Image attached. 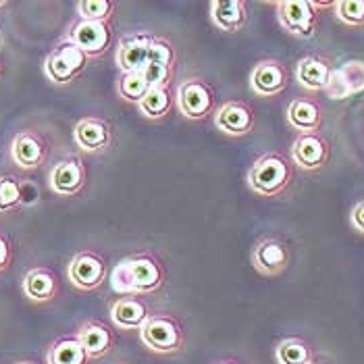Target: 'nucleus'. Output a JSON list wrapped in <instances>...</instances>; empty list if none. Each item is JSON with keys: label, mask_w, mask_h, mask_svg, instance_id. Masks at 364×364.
I'll return each instance as SVG.
<instances>
[{"label": "nucleus", "mask_w": 364, "mask_h": 364, "mask_svg": "<svg viewBox=\"0 0 364 364\" xmlns=\"http://www.w3.org/2000/svg\"><path fill=\"white\" fill-rule=\"evenodd\" d=\"M331 100H343L364 92V60H346L333 69L329 85L325 87Z\"/></svg>", "instance_id": "nucleus-5"}, {"label": "nucleus", "mask_w": 364, "mask_h": 364, "mask_svg": "<svg viewBox=\"0 0 364 364\" xmlns=\"http://www.w3.org/2000/svg\"><path fill=\"white\" fill-rule=\"evenodd\" d=\"M105 277H107V264L98 254H77L69 264V279L73 281L75 287L85 289V291L100 287Z\"/></svg>", "instance_id": "nucleus-10"}, {"label": "nucleus", "mask_w": 364, "mask_h": 364, "mask_svg": "<svg viewBox=\"0 0 364 364\" xmlns=\"http://www.w3.org/2000/svg\"><path fill=\"white\" fill-rule=\"evenodd\" d=\"M277 363L279 364H310L312 363V350L306 341L298 337L283 339L277 346Z\"/></svg>", "instance_id": "nucleus-25"}, {"label": "nucleus", "mask_w": 364, "mask_h": 364, "mask_svg": "<svg viewBox=\"0 0 364 364\" xmlns=\"http://www.w3.org/2000/svg\"><path fill=\"white\" fill-rule=\"evenodd\" d=\"M277 6V21L287 33L309 40L316 31V9L318 2L310 0H281Z\"/></svg>", "instance_id": "nucleus-3"}, {"label": "nucleus", "mask_w": 364, "mask_h": 364, "mask_svg": "<svg viewBox=\"0 0 364 364\" xmlns=\"http://www.w3.org/2000/svg\"><path fill=\"white\" fill-rule=\"evenodd\" d=\"M310 364H316V363H310Z\"/></svg>", "instance_id": "nucleus-38"}, {"label": "nucleus", "mask_w": 364, "mask_h": 364, "mask_svg": "<svg viewBox=\"0 0 364 364\" xmlns=\"http://www.w3.org/2000/svg\"><path fill=\"white\" fill-rule=\"evenodd\" d=\"M21 186V202L23 204H33L38 198H40V192H38V188L33 186V183H19Z\"/></svg>", "instance_id": "nucleus-34"}, {"label": "nucleus", "mask_w": 364, "mask_h": 364, "mask_svg": "<svg viewBox=\"0 0 364 364\" xmlns=\"http://www.w3.org/2000/svg\"><path fill=\"white\" fill-rule=\"evenodd\" d=\"M250 85L254 94L262 98H273L287 85V71L279 60H262L252 69Z\"/></svg>", "instance_id": "nucleus-11"}, {"label": "nucleus", "mask_w": 364, "mask_h": 364, "mask_svg": "<svg viewBox=\"0 0 364 364\" xmlns=\"http://www.w3.org/2000/svg\"><path fill=\"white\" fill-rule=\"evenodd\" d=\"M117 87H119L121 98L140 105V100L146 96V92L150 90V84L146 82L141 71H129V73H121Z\"/></svg>", "instance_id": "nucleus-26"}, {"label": "nucleus", "mask_w": 364, "mask_h": 364, "mask_svg": "<svg viewBox=\"0 0 364 364\" xmlns=\"http://www.w3.org/2000/svg\"><path fill=\"white\" fill-rule=\"evenodd\" d=\"M77 339L82 341L87 358H98L107 354L112 343L111 331L100 323H85L77 333Z\"/></svg>", "instance_id": "nucleus-20"}, {"label": "nucleus", "mask_w": 364, "mask_h": 364, "mask_svg": "<svg viewBox=\"0 0 364 364\" xmlns=\"http://www.w3.org/2000/svg\"><path fill=\"white\" fill-rule=\"evenodd\" d=\"M252 262L254 269L264 275V277H275L283 273L287 269V262H289V252H287V246L275 240V237H267L262 242L256 244L252 252Z\"/></svg>", "instance_id": "nucleus-9"}, {"label": "nucleus", "mask_w": 364, "mask_h": 364, "mask_svg": "<svg viewBox=\"0 0 364 364\" xmlns=\"http://www.w3.org/2000/svg\"><path fill=\"white\" fill-rule=\"evenodd\" d=\"M146 82L152 85H168V75H171V69L168 67H161V65H154V63H148L144 69H141Z\"/></svg>", "instance_id": "nucleus-32"}, {"label": "nucleus", "mask_w": 364, "mask_h": 364, "mask_svg": "<svg viewBox=\"0 0 364 364\" xmlns=\"http://www.w3.org/2000/svg\"><path fill=\"white\" fill-rule=\"evenodd\" d=\"M13 159L19 167H38L44 161V146L31 134H19L13 141Z\"/></svg>", "instance_id": "nucleus-21"}, {"label": "nucleus", "mask_w": 364, "mask_h": 364, "mask_svg": "<svg viewBox=\"0 0 364 364\" xmlns=\"http://www.w3.org/2000/svg\"><path fill=\"white\" fill-rule=\"evenodd\" d=\"M163 283V271L150 256H132L121 260L111 273V287L121 296H138L159 289Z\"/></svg>", "instance_id": "nucleus-1"}, {"label": "nucleus", "mask_w": 364, "mask_h": 364, "mask_svg": "<svg viewBox=\"0 0 364 364\" xmlns=\"http://www.w3.org/2000/svg\"><path fill=\"white\" fill-rule=\"evenodd\" d=\"M215 125L229 136H246L254 127L252 109L244 102H227L215 114Z\"/></svg>", "instance_id": "nucleus-13"}, {"label": "nucleus", "mask_w": 364, "mask_h": 364, "mask_svg": "<svg viewBox=\"0 0 364 364\" xmlns=\"http://www.w3.org/2000/svg\"><path fill=\"white\" fill-rule=\"evenodd\" d=\"M87 354L77 337H65L56 341L48 352V364H85Z\"/></svg>", "instance_id": "nucleus-24"}, {"label": "nucleus", "mask_w": 364, "mask_h": 364, "mask_svg": "<svg viewBox=\"0 0 364 364\" xmlns=\"http://www.w3.org/2000/svg\"><path fill=\"white\" fill-rule=\"evenodd\" d=\"M331 65L318 56H304L296 67V80L304 90L310 92H325L331 80Z\"/></svg>", "instance_id": "nucleus-14"}, {"label": "nucleus", "mask_w": 364, "mask_h": 364, "mask_svg": "<svg viewBox=\"0 0 364 364\" xmlns=\"http://www.w3.org/2000/svg\"><path fill=\"white\" fill-rule=\"evenodd\" d=\"M150 44L152 36L148 33H132L121 40L119 50H117V63L123 73L129 71H141L148 65V55H150Z\"/></svg>", "instance_id": "nucleus-12"}, {"label": "nucleus", "mask_w": 364, "mask_h": 364, "mask_svg": "<svg viewBox=\"0 0 364 364\" xmlns=\"http://www.w3.org/2000/svg\"><path fill=\"white\" fill-rule=\"evenodd\" d=\"M9 260H11V248H9V242L0 235V271H2V269H6Z\"/></svg>", "instance_id": "nucleus-35"}, {"label": "nucleus", "mask_w": 364, "mask_h": 364, "mask_svg": "<svg viewBox=\"0 0 364 364\" xmlns=\"http://www.w3.org/2000/svg\"><path fill=\"white\" fill-rule=\"evenodd\" d=\"M223 364H231V363H223Z\"/></svg>", "instance_id": "nucleus-37"}, {"label": "nucleus", "mask_w": 364, "mask_h": 364, "mask_svg": "<svg viewBox=\"0 0 364 364\" xmlns=\"http://www.w3.org/2000/svg\"><path fill=\"white\" fill-rule=\"evenodd\" d=\"M140 336L141 341L150 350L161 352V354L175 352L181 346V329H179L177 321L171 316H165V314L148 316V321L141 325Z\"/></svg>", "instance_id": "nucleus-4"}, {"label": "nucleus", "mask_w": 364, "mask_h": 364, "mask_svg": "<svg viewBox=\"0 0 364 364\" xmlns=\"http://www.w3.org/2000/svg\"><path fill=\"white\" fill-rule=\"evenodd\" d=\"M44 67H46V75L53 82H56V84H69L77 75L56 53H53V55L46 58V65Z\"/></svg>", "instance_id": "nucleus-30"}, {"label": "nucleus", "mask_w": 364, "mask_h": 364, "mask_svg": "<svg viewBox=\"0 0 364 364\" xmlns=\"http://www.w3.org/2000/svg\"><path fill=\"white\" fill-rule=\"evenodd\" d=\"M213 90L200 80H188L179 85L177 107L188 119H204L213 109Z\"/></svg>", "instance_id": "nucleus-7"}, {"label": "nucleus", "mask_w": 364, "mask_h": 364, "mask_svg": "<svg viewBox=\"0 0 364 364\" xmlns=\"http://www.w3.org/2000/svg\"><path fill=\"white\" fill-rule=\"evenodd\" d=\"M21 202V186L13 177H0V213L15 208Z\"/></svg>", "instance_id": "nucleus-29"}, {"label": "nucleus", "mask_w": 364, "mask_h": 364, "mask_svg": "<svg viewBox=\"0 0 364 364\" xmlns=\"http://www.w3.org/2000/svg\"><path fill=\"white\" fill-rule=\"evenodd\" d=\"M171 105H173V98H171L168 85H152L138 107L146 119H161L171 111Z\"/></svg>", "instance_id": "nucleus-23"}, {"label": "nucleus", "mask_w": 364, "mask_h": 364, "mask_svg": "<svg viewBox=\"0 0 364 364\" xmlns=\"http://www.w3.org/2000/svg\"><path fill=\"white\" fill-rule=\"evenodd\" d=\"M84 168L77 161H63L50 173V186L60 196H73L84 186Z\"/></svg>", "instance_id": "nucleus-17"}, {"label": "nucleus", "mask_w": 364, "mask_h": 364, "mask_svg": "<svg viewBox=\"0 0 364 364\" xmlns=\"http://www.w3.org/2000/svg\"><path fill=\"white\" fill-rule=\"evenodd\" d=\"M350 221H352V227H354L356 231L364 233V200H360V202L352 208Z\"/></svg>", "instance_id": "nucleus-33"}, {"label": "nucleus", "mask_w": 364, "mask_h": 364, "mask_svg": "<svg viewBox=\"0 0 364 364\" xmlns=\"http://www.w3.org/2000/svg\"><path fill=\"white\" fill-rule=\"evenodd\" d=\"M75 141L85 152H98L109 146L111 129L105 121L98 119H84L75 127Z\"/></svg>", "instance_id": "nucleus-19"}, {"label": "nucleus", "mask_w": 364, "mask_h": 364, "mask_svg": "<svg viewBox=\"0 0 364 364\" xmlns=\"http://www.w3.org/2000/svg\"><path fill=\"white\" fill-rule=\"evenodd\" d=\"M289 181H291V165L283 154L277 152L262 154L248 173V186L256 194L267 198L281 194L289 186Z\"/></svg>", "instance_id": "nucleus-2"}, {"label": "nucleus", "mask_w": 364, "mask_h": 364, "mask_svg": "<svg viewBox=\"0 0 364 364\" xmlns=\"http://www.w3.org/2000/svg\"><path fill=\"white\" fill-rule=\"evenodd\" d=\"M287 123L300 134H316L323 123V111L314 100L296 98L287 107Z\"/></svg>", "instance_id": "nucleus-15"}, {"label": "nucleus", "mask_w": 364, "mask_h": 364, "mask_svg": "<svg viewBox=\"0 0 364 364\" xmlns=\"http://www.w3.org/2000/svg\"><path fill=\"white\" fill-rule=\"evenodd\" d=\"M21 364H31V363H21Z\"/></svg>", "instance_id": "nucleus-36"}, {"label": "nucleus", "mask_w": 364, "mask_h": 364, "mask_svg": "<svg viewBox=\"0 0 364 364\" xmlns=\"http://www.w3.org/2000/svg\"><path fill=\"white\" fill-rule=\"evenodd\" d=\"M23 291L28 298L36 302H46L56 294V281L50 271L46 269H33L29 271L28 277L23 281Z\"/></svg>", "instance_id": "nucleus-22"}, {"label": "nucleus", "mask_w": 364, "mask_h": 364, "mask_svg": "<svg viewBox=\"0 0 364 364\" xmlns=\"http://www.w3.org/2000/svg\"><path fill=\"white\" fill-rule=\"evenodd\" d=\"M148 309L136 296H123L119 298L111 309L112 325L121 329H141V325L148 321Z\"/></svg>", "instance_id": "nucleus-16"}, {"label": "nucleus", "mask_w": 364, "mask_h": 364, "mask_svg": "<svg viewBox=\"0 0 364 364\" xmlns=\"http://www.w3.org/2000/svg\"><path fill=\"white\" fill-rule=\"evenodd\" d=\"M77 11L85 21H102L107 23V19L111 17L112 2L111 0H82L77 4Z\"/></svg>", "instance_id": "nucleus-28"}, {"label": "nucleus", "mask_w": 364, "mask_h": 364, "mask_svg": "<svg viewBox=\"0 0 364 364\" xmlns=\"http://www.w3.org/2000/svg\"><path fill=\"white\" fill-rule=\"evenodd\" d=\"M336 15L339 21L352 28L364 26V0H339L333 2Z\"/></svg>", "instance_id": "nucleus-27"}, {"label": "nucleus", "mask_w": 364, "mask_h": 364, "mask_svg": "<svg viewBox=\"0 0 364 364\" xmlns=\"http://www.w3.org/2000/svg\"><path fill=\"white\" fill-rule=\"evenodd\" d=\"M291 159L304 171H316V168L325 167L329 161V141L318 132L300 134L291 144Z\"/></svg>", "instance_id": "nucleus-6"}, {"label": "nucleus", "mask_w": 364, "mask_h": 364, "mask_svg": "<svg viewBox=\"0 0 364 364\" xmlns=\"http://www.w3.org/2000/svg\"><path fill=\"white\" fill-rule=\"evenodd\" d=\"M210 19L223 31H237L246 23V4L242 0H215L210 2Z\"/></svg>", "instance_id": "nucleus-18"}, {"label": "nucleus", "mask_w": 364, "mask_h": 364, "mask_svg": "<svg viewBox=\"0 0 364 364\" xmlns=\"http://www.w3.org/2000/svg\"><path fill=\"white\" fill-rule=\"evenodd\" d=\"M173 58H175V53H173V48H171V44H168L167 40H163V38H152L148 63H154V65H161V67H168V69H171Z\"/></svg>", "instance_id": "nucleus-31"}, {"label": "nucleus", "mask_w": 364, "mask_h": 364, "mask_svg": "<svg viewBox=\"0 0 364 364\" xmlns=\"http://www.w3.org/2000/svg\"><path fill=\"white\" fill-rule=\"evenodd\" d=\"M69 40L77 48H82L85 56L90 58V56L102 55L109 48V44H111V31H109V26L102 23V21H85V19H80L71 28Z\"/></svg>", "instance_id": "nucleus-8"}]
</instances>
